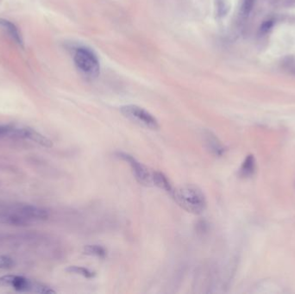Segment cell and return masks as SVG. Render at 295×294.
<instances>
[{
  "instance_id": "obj_1",
  "label": "cell",
  "mask_w": 295,
  "mask_h": 294,
  "mask_svg": "<svg viewBox=\"0 0 295 294\" xmlns=\"http://www.w3.org/2000/svg\"><path fill=\"white\" fill-rule=\"evenodd\" d=\"M171 196L182 209L193 214H202L207 207L205 193L194 185H185L176 188Z\"/></svg>"
},
{
  "instance_id": "obj_2",
  "label": "cell",
  "mask_w": 295,
  "mask_h": 294,
  "mask_svg": "<svg viewBox=\"0 0 295 294\" xmlns=\"http://www.w3.org/2000/svg\"><path fill=\"white\" fill-rule=\"evenodd\" d=\"M12 286L16 291H32L37 293L53 294L56 291L43 283L31 280L20 275H5L0 277V286Z\"/></svg>"
},
{
  "instance_id": "obj_3",
  "label": "cell",
  "mask_w": 295,
  "mask_h": 294,
  "mask_svg": "<svg viewBox=\"0 0 295 294\" xmlns=\"http://www.w3.org/2000/svg\"><path fill=\"white\" fill-rule=\"evenodd\" d=\"M74 64L78 69L91 79L96 78L100 72V64L98 56L92 49L80 47L78 48L74 55Z\"/></svg>"
},
{
  "instance_id": "obj_4",
  "label": "cell",
  "mask_w": 295,
  "mask_h": 294,
  "mask_svg": "<svg viewBox=\"0 0 295 294\" xmlns=\"http://www.w3.org/2000/svg\"><path fill=\"white\" fill-rule=\"evenodd\" d=\"M121 113L133 123L142 126L146 129L156 130L160 128L158 120L151 112L135 104H127L120 108Z\"/></svg>"
},
{
  "instance_id": "obj_5",
  "label": "cell",
  "mask_w": 295,
  "mask_h": 294,
  "mask_svg": "<svg viewBox=\"0 0 295 294\" xmlns=\"http://www.w3.org/2000/svg\"><path fill=\"white\" fill-rule=\"evenodd\" d=\"M116 157L119 159L123 160L129 164L131 168L133 175L139 184L147 187L152 184V174L147 170L144 165H142L140 162L135 159L129 154L124 152H117Z\"/></svg>"
},
{
  "instance_id": "obj_6",
  "label": "cell",
  "mask_w": 295,
  "mask_h": 294,
  "mask_svg": "<svg viewBox=\"0 0 295 294\" xmlns=\"http://www.w3.org/2000/svg\"><path fill=\"white\" fill-rule=\"evenodd\" d=\"M16 137L29 139L45 148H51L53 146L52 141L49 140V138L29 127H17Z\"/></svg>"
},
{
  "instance_id": "obj_7",
  "label": "cell",
  "mask_w": 295,
  "mask_h": 294,
  "mask_svg": "<svg viewBox=\"0 0 295 294\" xmlns=\"http://www.w3.org/2000/svg\"><path fill=\"white\" fill-rule=\"evenodd\" d=\"M0 224H10L15 226H27L32 224V221L19 213L16 207L11 211L0 212Z\"/></svg>"
},
{
  "instance_id": "obj_8",
  "label": "cell",
  "mask_w": 295,
  "mask_h": 294,
  "mask_svg": "<svg viewBox=\"0 0 295 294\" xmlns=\"http://www.w3.org/2000/svg\"><path fill=\"white\" fill-rule=\"evenodd\" d=\"M17 211L26 218L34 220H45L49 218V212L45 209L35 205H19L15 206Z\"/></svg>"
},
{
  "instance_id": "obj_9",
  "label": "cell",
  "mask_w": 295,
  "mask_h": 294,
  "mask_svg": "<svg viewBox=\"0 0 295 294\" xmlns=\"http://www.w3.org/2000/svg\"><path fill=\"white\" fill-rule=\"evenodd\" d=\"M204 140L207 149L215 156L220 157L224 153V147L222 146L220 141H218V138L215 135H213L211 131H206L204 133Z\"/></svg>"
},
{
  "instance_id": "obj_10",
  "label": "cell",
  "mask_w": 295,
  "mask_h": 294,
  "mask_svg": "<svg viewBox=\"0 0 295 294\" xmlns=\"http://www.w3.org/2000/svg\"><path fill=\"white\" fill-rule=\"evenodd\" d=\"M152 183L170 195H172L175 190L168 177L162 172L156 171L152 173Z\"/></svg>"
},
{
  "instance_id": "obj_11",
  "label": "cell",
  "mask_w": 295,
  "mask_h": 294,
  "mask_svg": "<svg viewBox=\"0 0 295 294\" xmlns=\"http://www.w3.org/2000/svg\"><path fill=\"white\" fill-rule=\"evenodd\" d=\"M0 26L8 32L10 37H12L19 45L20 46L24 45L21 33L19 32V28L16 26L15 24H13V22L9 21L7 19H0Z\"/></svg>"
},
{
  "instance_id": "obj_12",
  "label": "cell",
  "mask_w": 295,
  "mask_h": 294,
  "mask_svg": "<svg viewBox=\"0 0 295 294\" xmlns=\"http://www.w3.org/2000/svg\"><path fill=\"white\" fill-rule=\"evenodd\" d=\"M83 253L86 255L96 256L98 258H105L107 254V251L103 246L98 244H90L84 247Z\"/></svg>"
},
{
  "instance_id": "obj_13",
  "label": "cell",
  "mask_w": 295,
  "mask_h": 294,
  "mask_svg": "<svg viewBox=\"0 0 295 294\" xmlns=\"http://www.w3.org/2000/svg\"><path fill=\"white\" fill-rule=\"evenodd\" d=\"M255 162L253 156L246 157L243 165L240 169V175L243 177H249L255 172Z\"/></svg>"
},
{
  "instance_id": "obj_14",
  "label": "cell",
  "mask_w": 295,
  "mask_h": 294,
  "mask_svg": "<svg viewBox=\"0 0 295 294\" xmlns=\"http://www.w3.org/2000/svg\"><path fill=\"white\" fill-rule=\"evenodd\" d=\"M66 271L69 273H74V274H79V275L83 276L87 279H92L95 277V273L92 272L91 270L86 267H79V266H70L68 267Z\"/></svg>"
},
{
  "instance_id": "obj_15",
  "label": "cell",
  "mask_w": 295,
  "mask_h": 294,
  "mask_svg": "<svg viewBox=\"0 0 295 294\" xmlns=\"http://www.w3.org/2000/svg\"><path fill=\"white\" fill-rule=\"evenodd\" d=\"M0 136L16 137V127L0 124Z\"/></svg>"
},
{
  "instance_id": "obj_16",
  "label": "cell",
  "mask_w": 295,
  "mask_h": 294,
  "mask_svg": "<svg viewBox=\"0 0 295 294\" xmlns=\"http://www.w3.org/2000/svg\"><path fill=\"white\" fill-rule=\"evenodd\" d=\"M15 265L13 258L7 255H0V269H9Z\"/></svg>"
},
{
  "instance_id": "obj_17",
  "label": "cell",
  "mask_w": 295,
  "mask_h": 294,
  "mask_svg": "<svg viewBox=\"0 0 295 294\" xmlns=\"http://www.w3.org/2000/svg\"><path fill=\"white\" fill-rule=\"evenodd\" d=\"M272 26H273V22L271 21V20L264 22L261 26V32H262V33H266V32H267V31L270 30Z\"/></svg>"
},
{
  "instance_id": "obj_18",
  "label": "cell",
  "mask_w": 295,
  "mask_h": 294,
  "mask_svg": "<svg viewBox=\"0 0 295 294\" xmlns=\"http://www.w3.org/2000/svg\"><path fill=\"white\" fill-rule=\"evenodd\" d=\"M288 69L291 74L295 75V62H292V63L289 64Z\"/></svg>"
}]
</instances>
